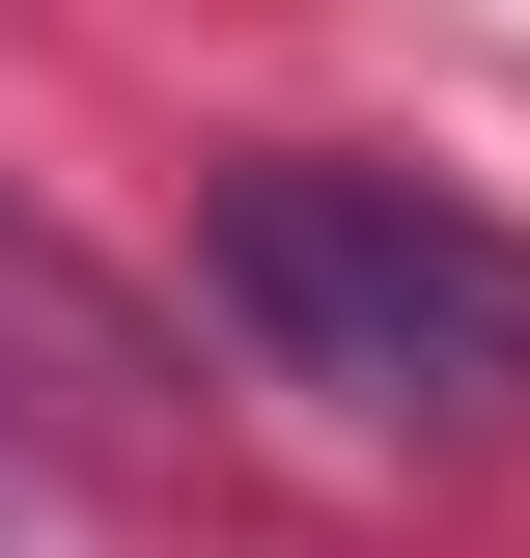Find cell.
Masks as SVG:
<instances>
[{"label": "cell", "mask_w": 530, "mask_h": 558, "mask_svg": "<svg viewBox=\"0 0 530 558\" xmlns=\"http://www.w3.org/2000/svg\"><path fill=\"white\" fill-rule=\"evenodd\" d=\"M196 307L335 447H503L530 418V223H474L447 168H363V140H224L196 168Z\"/></svg>", "instance_id": "6da1fadb"}, {"label": "cell", "mask_w": 530, "mask_h": 558, "mask_svg": "<svg viewBox=\"0 0 530 558\" xmlns=\"http://www.w3.org/2000/svg\"><path fill=\"white\" fill-rule=\"evenodd\" d=\"M0 363H57V391H140V336H112V279H57L28 223H0Z\"/></svg>", "instance_id": "7a4b0ae2"}, {"label": "cell", "mask_w": 530, "mask_h": 558, "mask_svg": "<svg viewBox=\"0 0 530 558\" xmlns=\"http://www.w3.org/2000/svg\"><path fill=\"white\" fill-rule=\"evenodd\" d=\"M0 558H57V531H28V475H0Z\"/></svg>", "instance_id": "3957f363"}]
</instances>
